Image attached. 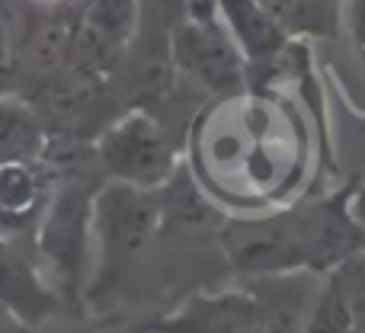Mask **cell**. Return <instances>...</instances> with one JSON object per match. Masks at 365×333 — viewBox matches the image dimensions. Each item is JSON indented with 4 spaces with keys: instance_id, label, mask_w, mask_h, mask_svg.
I'll return each instance as SVG.
<instances>
[{
    "instance_id": "6da1fadb",
    "label": "cell",
    "mask_w": 365,
    "mask_h": 333,
    "mask_svg": "<svg viewBox=\"0 0 365 333\" xmlns=\"http://www.w3.org/2000/svg\"><path fill=\"white\" fill-rule=\"evenodd\" d=\"M221 240L231 266L244 276L317 272L365 250V231L346 202H321L269 218L231 221Z\"/></svg>"
},
{
    "instance_id": "7a4b0ae2",
    "label": "cell",
    "mask_w": 365,
    "mask_h": 333,
    "mask_svg": "<svg viewBox=\"0 0 365 333\" xmlns=\"http://www.w3.org/2000/svg\"><path fill=\"white\" fill-rule=\"evenodd\" d=\"M90 227H93V202L87 186L81 180L58 183L45 202L36 250L45 279L61 298H77L87 279Z\"/></svg>"
},
{
    "instance_id": "3957f363",
    "label": "cell",
    "mask_w": 365,
    "mask_h": 333,
    "mask_svg": "<svg viewBox=\"0 0 365 333\" xmlns=\"http://www.w3.org/2000/svg\"><path fill=\"white\" fill-rule=\"evenodd\" d=\"M173 61L182 74L215 96H237L247 81V61L234 45L215 0H189L173 26Z\"/></svg>"
},
{
    "instance_id": "277c9868",
    "label": "cell",
    "mask_w": 365,
    "mask_h": 333,
    "mask_svg": "<svg viewBox=\"0 0 365 333\" xmlns=\"http://www.w3.org/2000/svg\"><path fill=\"white\" fill-rule=\"evenodd\" d=\"M96 154L113 180L138 189H160L177 170V154L164 128L148 113H132L109 125L96 145Z\"/></svg>"
},
{
    "instance_id": "5b68a950",
    "label": "cell",
    "mask_w": 365,
    "mask_h": 333,
    "mask_svg": "<svg viewBox=\"0 0 365 333\" xmlns=\"http://www.w3.org/2000/svg\"><path fill=\"white\" fill-rule=\"evenodd\" d=\"M154 189H138L113 180L93 202V225L100 227L103 250L109 260H128L158 231L164 205Z\"/></svg>"
},
{
    "instance_id": "8992f818",
    "label": "cell",
    "mask_w": 365,
    "mask_h": 333,
    "mask_svg": "<svg viewBox=\"0 0 365 333\" xmlns=\"http://www.w3.org/2000/svg\"><path fill=\"white\" fill-rule=\"evenodd\" d=\"M58 302L61 295L48 285L42 266L19 250L6 231H0V311H6L23 327L36 330L55 317Z\"/></svg>"
},
{
    "instance_id": "52a82bcc",
    "label": "cell",
    "mask_w": 365,
    "mask_h": 333,
    "mask_svg": "<svg viewBox=\"0 0 365 333\" xmlns=\"http://www.w3.org/2000/svg\"><path fill=\"white\" fill-rule=\"evenodd\" d=\"M158 333H263V302L244 289L195 295L164 317Z\"/></svg>"
},
{
    "instance_id": "ba28073f",
    "label": "cell",
    "mask_w": 365,
    "mask_h": 333,
    "mask_svg": "<svg viewBox=\"0 0 365 333\" xmlns=\"http://www.w3.org/2000/svg\"><path fill=\"white\" fill-rule=\"evenodd\" d=\"M135 0H87L77 29V55L90 74H106L122 61L135 36Z\"/></svg>"
},
{
    "instance_id": "9c48e42d",
    "label": "cell",
    "mask_w": 365,
    "mask_h": 333,
    "mask_svg": "<svg viewBox=\"0 0 365 333\" xmlns=\"http://www.w3.org/2000/svg\"><path fill=\"white\" fill-rule=\"evenodd\" d=\"M234 45L240 48L250 68H272L279 58L289 51L292 39L282 26L276 23L263 0H215Z\"/></svg>"
},
{
    "instance_id": "30bf717a",
    "label": "cell",
    "mask_w": 365,
    "mask_h": 333,
    "mask_svg": "<svg viewBox=\"0 0 365 333\" xmlns=\"http://www.w3.org/2000/svg\"><path fill=\"white\" fill-rule=\"evenodd\" d=\"M48 202V180L36 160H4L0 164V227L16 231Z\"/></svg>"
},
{
    "instance_id": "8fae6325",
    "label": "cell",
    "mask_w": 365,
    "mask_h": 333,
    "mask_svg": "<svg viewBox=\"0 0 365 333\" xmlns=\"http://www.w3.org/2000/svg\"><path fill=\"white\" fill-rule=\"evenodd\" d=\"M45 148V125L36 109L16 96H0V164L36 160Z\"/></svg>"
},
{
    "instance_id": "7c38bea8",
    "label": "cell",
    "mask_w": 365,
    "mask_h": 333,
    "mask_svg": "<svg viewBox=\"0 0 365 333\" xmlns=\"http://www.w3.org/2000/svg\"><path fill=\"white\" fill-rule=\"evenodd\" d=\"M285 32L302 39H330L343 26V0H263Z\"/></svg>"
},
{
    "instance_id": "4fadbf2b",
    "label": "cell",
    "mask_w": 365,
    "mask_h": 333,
    "mask_svg": "<svg viewBox=\"0 0 365 333\" xmlns=\"http://www.w3.org/2000/svg\"><path fill=\"white\" fill-rule=\"evenodd\" d=\"M304 333H365L343 272L330 276V282L321 289L317 302L311 304Z\"/></svg>"
},
{
    "instance_id": "5bb4252c",
    "label": "cell",
    "mask_w": 365,
    "mask_h": 333,
    "mask_svg": "<svg viewBox=\"0 0 365 333\" xmlns=\"http://www.w3.org/2000/svg\"><path fill=\"white\" fill-rule=\"evenodd\" d=\"M77 29H81V13L48 16L32 36V61L45 71L61 68L77 48Z\"/></svg>"
},
{
    "instance_id": "9a60e30c",
    "label": "cell",
    "mask_w": 365,
    "mask_h": 333,
    "mask_svg": "<svg viewBox=\"0 0 365 333\" xmlns=\"http://www.w3.org/2000/svg\"><path fill=\"white\" fill-rule=\"evenodd\" d=\"M10 77H13V45H10L6 29L0 26V90L10 83Z\"/></svg>"
},
{
    "instance_id": "2e32d148",
    "label": "cell",
    "mask_w": 365,
    "mask_h": 333,
    "mask_svg": "<svg viewBox=\"0 0 365 333\" xmlns=\"http://www.w3.org/2000/svg\"><path fill=\"white\" fill-rule=\"evenodd\" d=\"M349 23L356 29V39L365 42V0H349Z\"/></svg>"
},
{
    "instance_id": "e0dca14e",
    "label": "cell",
    "mask_w": 365,
    "mask_h": 333,
    "mask_svg": "<svg viewBox=\"0 0 365 333\" xmlns=\"http://www.w3.org/2000/svg\"><path fill=\"white\" fill-rule=\"evenodd\" d=\"M32 333H93L87 327H74V324H55V321H45L42 327H36Z\"/></svg>"
},
{
    "instance_id": "ac0fdd59",
    "label": "cell",
    "mask_w": 365,
    "mask_h": 333,
    "mask_svg": "<svg viewBox=\"0 0 365 333\" xmlns=\"http://www.w3.org/2000/svg\"><path fill=\"white\" fill-rule=\"evenodd\" d=\"M349 212H353V218L359 221V227L365 231V183L359 186V193H356V199H353V205H349Z\"/></svg>"
},
{
    "instance_id": "d6986e66",
    "label": "cell",
    "mask_w": 365,
    "mask_h": 333,
    "mask_svg": "<svg viewBox=\"0 0 365 333\" xmlns=\"http://www.w3.org/2000/svg\"><path fill=\"white\" fill-rule=\"evenodd\" d=\"M6 333H29V327H23V324H13V327L6 330Z\"/></svg>"
},
{
    "instance_id": "ffe728a7",
    "label": "cell",
    "mask_w": 365,
    "mask_h": 333,
    "mask_svg": "<svg viewBox=\"0 0 365 333\" xmlns=\"http://www.w3.org/2000/svg\"><path fill=\"white\" fill-rule=\"evenodd\" d=\"M45 4H58V0H45Z\"/></svg>"
},
{
    "instance_id": "44dd1931",
    "label": "cell",
    "mask_w": 365,
    "mask_h": 333,
    "mask_svg": "<svg viewBox=\"0 0 365 333\" xmlns=\"http://www.w3.org/2000/svg\"><path fill=\"white\" fill-rule=\"evenodd\" d=\"M362 270H365V263H362Z\"/></svg>"
}]
</instances>
